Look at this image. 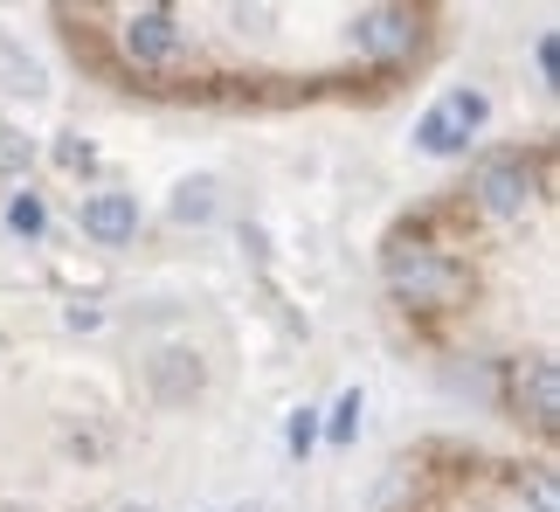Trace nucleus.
I'll return each mask as SVG.
<instances>
[{
	"mask_svg": "<svg viewBox=\"0 0 560 512\" xmlns=\"http://www.w3.org/2000/svg\"><path fill=\"white\" fill-rule=\"evenodd\" d=\"M35 166V139L21 125H0V181H21Z\"/></svg>",
	"mask_w": 560,
	"mask_h": 512,
	"instance_id": "10",
	"label": "nucleus"
},
{
	"mask_svg": "<svg viewBox=\"0 0 560 512\" xmlns=\"http://www.w3.org/2000/svg\"><path fill=\"white\" fill-rule=\"evenodd\" d=\"M118 512H153V505H118Z\"/></svg>",
	"mask_w": 560,
	"mask_h": 512,
	"instance_id": "18",
	"label": "nucleus"
},
{
	"mask_svg": "<svg viewBox=\"0 0 560 512\" xmlns=\"http://www.w3.org/2000/svg\"><path fill=\"white\" fill-rule=\"evenodd\" d=\"M312 443H318V416H312V409H298V416H291V451L305 457Z\"/></svg>",
	"mask_w": 560,
	"mask_h": 512,
	"instance_id": "15",
	"label": "nucleus"
},
{
	"mask_svg": "<svg viewBox=\"0 0 560 512\" xmlns=\"http://www.w3.org/2000/svg\"><path fill=\"white\" fill-rule=\"evenodd\" d=\"M416 146H422V153H436V160H450V153H464V146H470V132H464V125H457V118H450L443 104H436V112H422Z\"/></svg>",
	"mask_w": 560,
	"mask_h": 512,
	"instance_id": "9",
	"label": "nucleus"
},
{
	"mask_svg": "<svg viewBox=\"0 0 560 512\" xmlns=\"http://www.w3.org/2000/svg\"><path fill=\"white\" fill-rule=\"evenodd\" d=\"M422 42V21L408 8H368L353 21V49L360 56H408Z\"/></svg>",
	"mask_w": 560,
	"mask_h": 512,
	"instance_id": "6",
	"label": "nucleus"
},
{
	"mask_svg": "<svg viewBox=\"0 0 560 512\" xmlns=\"http://www.w3.org/2000/svg\"><path fill=\"white\" fill-rule=\"evenodd\" d=\"M387 291L401 305H422V312H443L470 291V270L443 249H387Z\"/></svg>",
	"mask_w": 560,
	"mask_h": 512,
	"instance_id": "1",
	"label": "nucleus"
},
{
	"mask_svg": "<svg viewBox=\"0 0 560 512\" xmlns=\"http://www.w3.org/2000/svg\"><path fill=\"white\" fill-rule=\"evenodd\" d=\"M526 499H533V512H553V478H533Z\"/></svg>",
	"mask_w": 560,
	"mask_h": 512,
	"instance_id": "17",
	"label": "nucleus"
},
{
	"mask_svg": "<svg viewBox=\"0 0 560 512\" xmlns=\"http://www.w3.org/2000/svg\"><path fill=\"white\" fill-rule=\"evenodd\" d=\"M83 236L104 243V249L132 243L139 236V201L132 195H91V201H83Z\"/></svg>",
	"mask_w": 560,
	"mask_h": 512,
	"instance_id": "7",
	"label": "nucleus"
},
{
	"mask_svg": "<svg viewBox=\"0 0 560 512\" xmlns=\"http://www.w3.org/2000/svg\"><path fill=\"white\" fill-rule=\"evenodd\" d=\"M512 402H520V416L533 422V430L553 437V422H560V368L553 360H520V368H512Z\"/></svg>",
	"mask_w": 560,
	"mask_h": 512,
	"instance_id": "5",
	"label": "nucleus"
},
{
	"mask_svg": "<svg viewBox=\"0 0 560 512\" xmlns=\"http://www.w3.org/2000/svg\"><path fill=\"white\" fill-rule=\"evenodd\" d=\"M533 195H540V174H533L526 153H499L478 166V208L491 222H520L533 208Z\"/></svg>",
	"mask_w": 560,
	"mask_h": 512,
	"instance_id": "2",
	"label": "nucleus"
},
{
	"mask_svg": "<svg viewBox=\"0 0 560 512\" xmlns=\"http://www.w3.org/2000/svg\"><path fill=\"white\" fill-rule=\"evenodd\" d=\"M125 56L139 62V70H166V62L187 56V28L174 8H139L125 14Z\"/></svg>",
	"mask_w": 560,
	"mask_h": 512,
	"instance_id": "3",
	"label": "nucleus"
},
{
	"mask_svg": "<svg viewBox=\"0 0 560 512\" xmlns=\"http://www.w3.org/2000/svg\"><path fill=\"white\" fill-rule=\"evenodd\" d=\"M174 222H214V181L174 187Z\"/></svg>",
	"mask_w": 560,
	"mask_h": 512,
	"instance_id": "11",
	"label": "nucleus"
},
{
	"mask_svg": "<svg viewBox=\"0 0 560 512\" xmlns=\"http://www.w3.org/2000/svg\"><path fill=\"white\" fill-rule=\"evenodd\" d=\"M42 222H49V216H42V195H14L8 201V229H14V236H42Z\"/></svg>",
	"mask_w": 560,
	"mask_h": 512,
	"instance_id": "13",
	"label": "nucleus"
},
{
	"mask_svg": "<svg viewBox=\"0 0 560 512\" xmlns=\"http://www.w3.org/2000/svg\"><path fill=\"white\" fill-rule=\"evenodd\" d=\"M56 160H62V166H70V174H77V166H91L97 153H91V146H83V139H62V146H56Z\"/></svg>",
	"mask_w": 560,
	"mask_h": 512,
	"instance_id": "16",
	"label": "nucleus"
},
{
	"mask_svg": "<svg viewBox=\"0 0 560 512\" xmlns=\"http://www.w3.org/2000/svg\"><path fill=\"white\" fill-rule=\"evenodd\" d=\"M145 388H153V395L166 402V409H187V402L208 388L201 353H194V347H160L153 360H145Z\"/></svg>",
	"mask_w": 560,
	"mask_h": 512,
	"instance_id": "4",
	"label": "nucleus"
},
{
	"mask_svg": "<svg viewBox=\"0 0 560 512\" xmlns=\"http://www.w3.org/2000/svg\"><path fill=\"white\" fill-rule=\"evenodd\" d=\"M0 91H14V97H35L42 91V62L21 49L14 35H0Z\"/></svg>",
	"mask_w": 560,
	"mask_h": 512,
	"instance_id": "8",
	"label": "nucleus"
},
{
	"mask_svg": "<svg viewBox=\"0 0 560 512\" xmlns=\"http://www.w3.org/2000/svg\"><path fill=\"white\" fill-rule=\"evenodd\" d=\"M443 112H450V118H457V125H464V132H478V125L491 118V104H485V91H457V97H450V104H443Z\"/></svg>",
	"mask_w": 560,
	"mask_h": 512,
	"instance_id": "14",
	"label": "nucleus"
},
{
	"mask_svg": "<svg viewBox=\"0 0 560 512\" xmlns=\"http://www.w3.org/2000/svg\"><path fill=\"white\" fill-rule=\"evenodd\" d=\"M353 430H360V388H347V395H339V409H332V422H326V437L339 443V451L353 443Z\"/></svg>",
	"mask_w": 560,
	"mask_h": 512,
	"instance_id": "12",
	"label": "nucleus"
}]
</instances>
